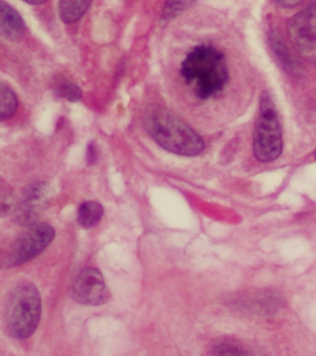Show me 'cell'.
Masks as SVG:
<instances>
[{"label": "cell", "instance_id": "8992f818", "mask_svg": "<svg viewBox=\"0 0 316 356\" xmlns=\"http://www.w3.org/2000/svg\"><path fill=\"white\" fill-rule=\"evenodd\" d=\"M288 35L299 57L316 65V5L299 11L288 21Z\"/></svg>", "mask_w": 316, "mask_h": 356}, {"label": "cell", "instance_id": "6da1fadb", "mask_svg": "<svg viewBox=\"0 0 316 356\" xmlns=\"http://www.w3.org/2000/svg\"><path fill=\"white\" fill-rule=\"evenodd\" d=\"M181 75L197 97L210 99L223 90L228 81L226 58L208 44L194 47L182 63Z\"/></svg>", "mask_w": 316, "mask_h": 356}, {"label": "cell", "instance_id": "7c38bea8", "mask_svg": "<svg viewBox=\"0 0 316 356\" xmlns=\"http://www.w3.org/2000/svg\"><path fill=\"white\" fill-rule=\"evenodd\" d=\"M18 108V99L10 86L1 83V108H0V118L1 121L12 118Z\"/></svg>", "mask_w": 316, "mask_h": 356}, {"label": "cell", "instance_id": "5b68a950", "mask_svg": "<svg viewBox=\"0 0 316 356\" xmlns=\"http://www.w3.org/2000/svg\"><path fill=\"white\" fill-rule=\"evenodd\" d=\"M54 238L55 230L51 225L35 222L13 244L5 258L4 266L12 268L33 260L51 245Z\"/></svg>", "mask_w": 316, "mask_h": 356}, {"label": "cell", "instance_id": "277c9868", "mask_svg": "<svg viewBox=\"0 0 316 356\" xmlns=\"http://www.w3.org/2000/svg\"><path fill=\"white\" fill-rule=\"evenodd\" d=\"M281 125L273 99L268 92L260 97L259 115L255 122L253 152L260 163H271L281 154Z\"/></svg>", "mask_w": 316, "mask_h": 356}, {"label": "cell", "instance_id": "9a60e30c", "mask_svg": "<svg viewBox=\"0 0 316 356\" xmlns=\"http://www.w3.org/2000/svg\"><path fill=\"white\" fill-rule=\"evenodd\" d=\"M213 355H246L248 353L245 352L242 348L238 346L237 344L230 343V342H222L216 344L213 349Z\"/></svg>", "mask_w": 316, "mask_h": 356}, {"label": "cell", "instance_id": "ac0fdd59", "mask_svg": "<svg viewBox=\"0 0 316 356\" xmlns=\"http://www.w3.org/2000/svg\"><path fill=\"white\" fill-rule=\"evenodd\" d=\"M24 1L32 5H41L43 4V3H45L47 0H24Z\"/></svg>", "mask_w": 316, "mask_h": 356}, {"label": "cell", "instance_id": "7a4b0ae2", "mask_svg": "<svg viewBox=\"0 0 316 356\" xmlns=\"http://www.w3.org/2000/svg\"><path fill=\"white\" fill-rule=\"evenodd\" d=\"M144 125L158 145L174 154L195 157L204 150L201 136L184 120L167 108H149L144 119Z\"/></svg>", "mask_w": 316, "mask_h": 356}, {"label": "cell", "instance_id": "5bb4252c", "mask_svg": "<svg viewBox=\"0 0 316 356\" xmlns=\"http://www.w3.org/2000/svg\"><path fill=\"white\" fill-rule=\"evenodd\" d=\"M194 0H166L163 10V21H172L180 15L183 11L192 5Z\"/></svg>", "mask_w": 316, "mask_h": 356}, {"label": "cell", "instance_id": "3957f363", "mask_svg": "<svg viewBox=\"0 0 316 356\" xmlns=\"http://www.w3.org/2000/svg\"><path fill=\"white\" fill-rule=\"evenodd\" d=\"M42 313V302L37 286L29 281L18 284L10 292L4 321L7 332L15 339H26L37 330Z\"/></svg>", "mask_w": 316, "mask_h": 356}, {"label": "cell", "instance_id": "4fadbf2b", "mask_svg": "<svg viewBox=\"0 0 316 356\" xmlns=\"http://www.w3.org/2000/svg\"><path fill=\"white\" fill-rule=\"evenodd\" d=\"M54 90L58 96L71 102H77L82 99L81 89L65 78H59L55 82Z\"/></svg>", "mask_w": 316, "mask_h": 356}, {"label": "cell", "instance_id": "9c48e42d", "mask_svg": "<svg viewBox=\"0 0 316 356\" xmlns=\"http://www.w3.org/2000/svg\"><path fill=\"white\" fill-rule=\"evenodd\" d=\"M0 27L2 35L10 41L19 40L24 35L26 29L20 14L4 1L1 3Z\"/></svg>", "mask_w": 316, "mask_h": 356}, {"label": "cell", "instance_id": "2e32d148", "mask_svg": "<svg viewBox=\"0 0 316 356\" xmlns=\"http://www.w3.org/2000/svg\"><path fill=\"white\" fill-rule=\"evenodd\" d=\"M99 159V149L94 142L88 144L87 149V161L88 164H95Z\"/></svg>", "mask_w": 316, "mask_h": 356}, {"label": "cell", "instance_id": "30bf717a", "mask_svg": "<svg viewBox=\"0 0 316 356\" xmlns=\"http://www.w3.org/2000/svg\"><path fill=\"white\" fill-rule=\"evenodd\" d=\"M92 0H60V19L66 24H73L79 21L90 8Z\"/></svg>", "mask_w": 316, "mask_h": 356}, {"label": "cell", "instance_id": "ba28073f", "mask_svg": "<svg viewBox=\"0 0 316 356\" xmlns=\"http://www.w3.org/2000/svg\"><path fill=\"white\" fill-rule=\"evenodd\" d=\"M51 186L48 182H38L29 186L24 192L16 221L23 225L35 224L40 211L51 197Z\"/></svg>", "mask_w": 316, "mask_h": 356}, {"label": "cell", "instance_id": "8fae6325", "mask_svg": "<svg viewBox=\"0 0 316 356\" xmlns=\"http://www.w3.org/2000/svg\"><path fill=\"white\" fill-rule=\"evenodd\" d=\"M104 214V209L101 203L90 200L79 206L77 221L84 228H91L98 225Z\"/></svg>", "mask_w": 316, "mask_h": 356}, {"label": "cell", "instance_id": "d6986e66", "mask_svg": "<svg viewBox=\"0 0 316 356\" xmlns=\"http://www.w3.org/2000/svg\"><path fill=\"white\" fill-rule=\"evenodd\" d=\"M315 157L316 158V152H315Z\"/></svg>", "mask_w": 316, "mask_h": 356}, {"label": "cell", "instance_id": "52a82bcc", "mask_svg": "<svg viewBox=\"0 0 316 356\" xmlns=\"http://www.w3.org/2000/svg\"><path fill=\"white\" fill-rule=\"evenodd\" d=\"M70 293L76 302L83 305H104L110 298L103 275L94 267H85L77 274L72 284Z\"/></svg>", "mask_w": 316, "mask_h": 356}, {"label": "cell", "instance_id": "e0dca14e", "mask_svg": "<svg viewBox=\"0 0 316 356\" xmlns=\"http://www.w3.org/2000/svg\"><path fill=\"white\" fill-rule=\"evenodd\" d=\"M277 4L282 6L285 8H293L296 7L303 2V0H274Z\"/></svg>", "mask_w": 316, "mask_h": 356}]
</instances>
